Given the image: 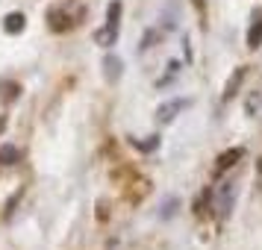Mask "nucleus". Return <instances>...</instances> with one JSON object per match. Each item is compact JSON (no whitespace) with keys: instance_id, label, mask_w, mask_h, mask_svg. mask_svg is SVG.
Listing matches in <instances>:
<instances>
[{"instance_id":"nucleus-1","label":"nucleus","mask_w":262,"mask_h":250,"mask_svg":"<svg viewBox=\"0 0 262 250\" xmlns=\"http://www.w3.org/2000/svg\"><path fill=\"white\" fill-rule=\"evenodd\" d=\"M191 100H183V97H174V100H165V103H162V106L156 109V121H159V124H171V121L177 118L180 112H183V109L189 106Z\"/></svg>"},{"instance_id":"nucleus-2","label":"nucleus","mask_w":262,"mask_h":250,"mask_svg":"<svg viewBox=\"0 0 262 250\" xmlns=\"http://www.w3.org/2000/svg\"><path fill=\"white\" fill-rule=\"evenodd\" d=\"M233 203H236V186L233 183H221L218 186V215L227 218L233 212Z\"/></svg>"},{"instance_id":"nucleus-3","label":"nucleus","mask_w":262,"mask_h":250,"mask_svg":"<svg viewBox=\"0 0 262 250\" xmlns=\"http://www.w3.org/2000/svg\"><path fill=\"white\" fill-rule=\"evenodd\" d=\"M121 74H124V62L115 53H106L103 56V77H106V83H118Z\"/></svg>"},{"instance_id":"nucleus-4","label":"nucleus","mask_w":262,"mask_h":250,"mask_svg":"<svg viewBox=\"0 0 262 250\" xmlns=\"http://www.w3.org/2000/svg\"><path fill=\"white\" fill-rule=\"evenodd\" d=\"M118 41V24H109L100 27V30H95V44H100V48H112Z\"/></svg>"},{"instance_id":"nucleus-5","label":"nucleus","mask_w":262,"mask_h":250,"mask_svg":"<svg viewBox=\"0 0 262 250\" xmlns=\"http://www.w3.org/2000/svg\"><path fill=\"white\" fill-rule=\"evenodd\" d=\"M24 27H27V18H24L21 12H9V15H6V21H3V30H6L9 36H15V33H21Z\"/></svg>"},{"instance_id":"nucleus-6","label":"nucleus","mask_w":262,"mask_h":250,"mask_svg":"<svg viewBox=\"0 0 262 250\" xmlns=\"http://www.w3.org/2000/svg\"><path fill=\"white\" fill-rule=\"evenodd\" d=\"M21 159V150L15 144H0V165H15Z\"/></svg>"},{"instance_id":"nucleus-7","label":"nucleus","mask_w":262,"mask_h":250,"mask_svg":"<svg viewBox=\"0 0 262 250\" xmlns=\"http://www.w3.org/2000/svg\"><path fill=\"white\" fill-rule=\"evenodd\" d=\"M242 153H245L242 147H236V150H227V153L218 159V174H224L230 165H236V159H242Z\"/></svg>"},{"instance_id":"nucleus-8","label":"nucleus","mask_w":262,"mask_h":250,"mask_svg":"<svg viewBox=\"0 0 262 250\" xmlns=\"http://www.w3.org/2000/svg\"><path fill=\"white\" fill-rule=\"evenodd\" d=\"M177 206H180L177 197H165V203H159V218H174Z\"/></svg>"},{"instance_id":"nucleus-9","label":"nucleus","mask_w":262,"mask_h":250,"mask_svg":"<svg viewBox=\"0 0 262 250\" xmlns=\"http://www.w3.org/2000/svg\"><path fill=\"white\" fill-rule=\"evenodd\" d=\"M262 44V21L259 24H253L250 27V33H248V48H259Z\"/></svg>"},{"instance_id":"nucleus-10","label":"nucleus","mask_w":262,"mask_h":250,"mask_svg":"<svg viewBox=\"0 0 262 250\" xmlns=\"http://www.w3.org/2000/svg\"><path fill=\"white\" fill-rule=\"evenodd\" d=\"M118 18H121V3L115 0V3H109V9H106V21L109 24H118Z\"/></svg>"},{"instance_id":"nucleus-11","label":"nucleus","mask_w":262,"mask_h":250,"mask_svg":"<svg viewBox=\"0 0 262 250\" xmlns=\"http://www.w3.org/2000/svg\"><path fill=\"white\" fill-rule=\"evenodd\" d=\"M245 77V68H238V74H236V80H230V85H227V92H224V97H233L236 95V85H238V80Z\"/></svg>"},{"instance_id":"nucleus-12","label":"nucleus","mask_w":262,"mask_h":250,"mask_svg":"<svg viewBox=\"0 0 262 250\" xmlns=\"http://www.w3.org/2000/svg\"><path fill=\"white\" fill-rule=\"evenodd\" d=\"M259 106V95H250V100H248V115H253V109Z\"/></svg>"},{"instance_id":"nucleus-13","label":"nucleus","mask_w":262,"mask_h":250,"mask_svg":"<svg viewBox=\"0 0 262 250\" xmlns=\"http://www.w3.org/2000/svg\"><path fill=\"white\" fill-rule=\"evenodd\" d=\"M6 130V118H3V115H0V132Z\"/></svg>"}]
</instances>
